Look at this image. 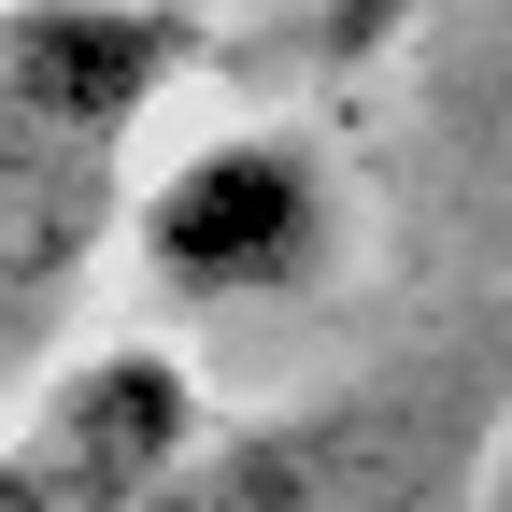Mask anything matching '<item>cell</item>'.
Here are the masks:
<instances>
[{
	"instance_id": "ba28073f",
	"label": "cell",
	"mask_w": 512,
	"mask_h": 512,
	"mask_svg": "<svg viewBox=\"0 0 512 512\" xmlns=\"http://www.w3.org/2000/svg\"><path fill=\"white\" fill-rule=\"evenodd\" d=\"M185 15H200V0H185Z\"/></svg>"
},
{
	"instance_id": "7a4b0ae2",
	"label": "cell",
	"mask_w": 512,
	"mask_h": 512,
	"mask_svg": "<svg viewBox=\"0 0 512 512\" xmlns=\"http://www.w3.org/2000/svg\"><path fill=\"white\" fill-rule=\"evenodd\" d=\"M328 256H342V171L299 128H214L157 157L128 200V271L171 313H271L328 285Z\"/></svg>"
},
{
	"instance_id": "8992f818",
	"label": "cell",
	"mask_w": 512,
	"mask_h": 512,
	"mask_svg": "<svg viewBox=\"0 0 512 512\" xmlns=\"http://www.w3.org/2000/svg\"><path fill=\"white\" fill-rule=\"evenodd\" d=\"M0 512H72V484L29 456V427H0Z\"/></svg>"
},
{
	"instance_id": "277c9868",
	"label": "cell",
	"mask_w": 512,
	"mask_h": 512,
	"mask_svg": "<svg viewBox=\"0 0 512 512\" xmlns=\"http://www.w3.org/2000/svg\"><path fill=\"white\" fill-rule=\"evenodd\" d=\"M128 200L143 185H114V157L0 128V370H29L57 342V313L86 299V242L128 228Z\"/></svg>"
},
{
	"instance_id": "6da1fadb",
	"label": "cell",
	"mask_w": 512,
	"mask_h": 512,
	"mask_svg": "<svg viewBox=\"0 0 512 512\" xmlns=\"http://www.w3.org/2000/svg\"><path fill=\"white\" fill-rule=\"evenodd\" d=\"M484 498H498L484 370L413 356V370L328 384V399H285L256 427H214L157 512H484Z\"/></svg>"
},
{
	"instance_id": "5b68a950",
	"label": "cell",
	"mask_w": 512,
	"mask_h": 512,
	"mask_svg": "<svg viewBox=\"0 0 512 512\" xmlns=\"http://www.w3.org/2000/svg\"><path fill=\"white\" fill-rule=\"evenodd\" d=\"M413 15H427V0H313V57H328V72H370Z\"/></svg>"
},
{
	"instance_id": "52a82bcc",
	"label": "cell",
	"mask_w": 512,
	"mask_h": 512,
	"mask_svg": "<svg viewBox=\"0 0 512 512\" xmlns=\"http://www.w3.org/2000/svg\"><path fill=\"white\" fill-rule=\"evenodd\" d=\"M484 512H512V470H498V498H484Z\"/></svg>"
},
{
	"instance_id": "3957f363",
	"label": "cell",
	"mask_w": 512,
	"mask_h": 512,
	"mask_svg": "<svg viewBox=\"0 0 512 512\" xmlns=\"http://www.w3.org/2000/svg\"><path fill=\"white\" fill-rule=\"evenodd\" d=\"M185 72H200V15L185 0H0V128L15 143L128 157V128Z\"/></svg>"
}]
</instances>
